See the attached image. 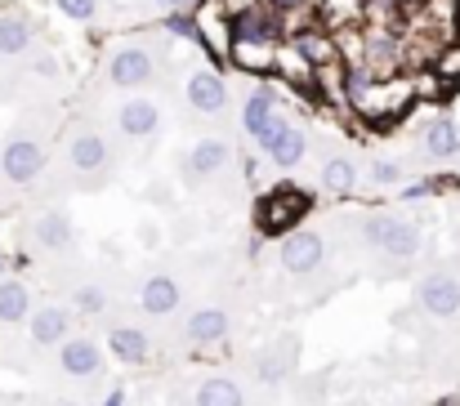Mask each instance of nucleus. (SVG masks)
Listing matches in <instances>:
<instances>
[{
  "label": "nucleus",
  "mask_w": 460,
  "mask_h": 406,
  "mask_svg": "<svg viewBox=\"0 0 460 406\" xmlns=\"http://www.w3.org/2000/svg\"><path fill=\"white\" fill-rule=\"evenodd\" d=\"M353 237H358V251L376 264V269L385 272V277H394V272H407L416 264V255H420V246H425V233H420V224L416 219H402V215H394V210H376V215H358V228H353Z\"/></svg>",
  "instance_id": "1"
},
{
  "label": "nucleus",
  "mask_w": 460,
  "mask_h": 406,
  "mask_svg": "<svg viewBox=\"0 0 460 406\" xmlns=\"http://www.w3.org/2000/svg\"><path fill=\"white\" fill-rule=\"evenodd\" d=\"M67 170H72L76 188H85V192L103 188V183L112 179V170H117V147H112V138L103 135L99 126H76V130L67 135Z\"/></svg>",
  "instance_id": "2"
},
{
  "label": "nucleus",
  "mask_w": 460,
  "mask_h": 406,
  "mask_svg": "<svg viewBox=\"0 0 460 406\" xmlns=\"http://www.w3.org/2000/svg\"><path fill=\"white\" fill-rule=\"evenodd\" d=\"M45 165H49V143L40 130H31V126H18L13 135L0 143V179L9 183V188H31L40 174H45Z\"/></svg>",
  "instance_id": "3"
},
{
  "label": "nucleus",
  "mask_w": 460,
  "mask_h": 406,
  "mask_svg": "<svg viewBox=\"0 0 460 406\" xmlns=\"http://www.w3.org/2000/svg\"><path fill=\"white\" fill-rule=\"evenodd\" d=\"M278 269L287 272L291 281H300V286L326 277V269H331V242H326V233L322 228H291L282 237V246H278Z\"/></svg>",
  "instance_id": "4"
},
{
  "label": "nucleus",
  "mask_w": 460,
  "mask_h": 406,
  "mask_svg": "<svg viewBox=\"0 0 460 406\" xmlns=\"http://www.w3.org/2000/svg\"><path fill=\"white\" fill-rule=\"evenodd\" d=\"M63 304L76 313V322H108L117 317V286L99 269H76L63 281Z\"/></svg>",
  "instance_id": "5"
},
{
  "label": "nucleus",
  "mask_w": 460,
  "mask_h": 406,
  "mask_svg": "<svg viewBox=\"0 0 460 406\" xmlns=\"http://www.w3.org/2000/svg\"><path fill=\"white\" fill-rule=\"evenodd\" d=\"M135 304L148 322H174L188 304V281L174 269H148L139 281H135Z\"/></svg>",
  "instance_id": "6"
},
{
  "label": "nucleus",
  "mask_w": 460,
  "mask_h": 406,
  "mask_svg": "<svg viewBox=\"0 0 460 406\" xmlns=\"http://www.w3.org/2000/svg\"><path fill=\"white\" fill-rule=\"evenodd\" d=\"M27 242L45 260H72V251H76V219H72V210L67 206H40L27 219Z\"/></svg>",
  "instance_id": "7"
},
{
  "label": "nucleus",
  "mask_w": 460,
  "mask_h": 406,
  "mask_svg": "<svg viewBox=\"0 0 460 406\" xmlns=\"http://www.w3.org/2000/svg\"><path fill=\"white\" fill-rule=\"evenodd\" d=\"M411 299H416V308L429 317V322H438V326H452L460 322V277L447 269H429L416 277V286H411Z\"/></svg>",
  "instance_id": "8"
},
{
  "label": "nucleus",
  "mask_w": 460,
  "mask_h": 406,
  "mask_svg": "<svg viewBox=\"0 0 460 406\" xmlns=\"http://www.w3.org/2000/svg\"><path fill=\"white\" fill-rule=\"evenodd\" d=\"M108 366V353H103V340L85 335V331H72L58 349H54V371L72 384H94Z\"/></svg>",
  "instance_id": "9"
},
{
  "label": "nucleus",
  "mask_w": 460,
  "mask_h": 406,
  "mask_svg": "<svg viewBox=\"0 0 460 406\" xmlns=\"http://www.w3.org/2000/svg\"><path fill=\"white\" fill-rule=\"evenodd\" d=\"M22 331H27V340H31L36 353H54L72 331H81V322H76V313L63 299H36V308L27 313Z\"/></svg>",
  "instance_id": "10"
},
{
  "label": "nucleus",
  "mask_w": 460,
  "mask_h": 406,
  "mask_svg": "<svg viewBox=\"0 0 460 406\" xmlns=\"http://www.w3.org/2000/svg\"><path fill=\"white\" fill-rule=\"evenodd\" d=\"M233 326H237L233 308H228V304H219V299H210V304H201V308H192V313L183 317L179 335H183V344H188V349H197V353H210V349L228 344Z\"/></svg>",
  "instance_id": "11"
},
{
  "label": "nucleus",
  "mask_w": 460,
  "mask_h": 406,
  "mask_svg": "<svg viewBox=\"0 0 460 406\" xmlns=\"http://www.w3.org/2000/svg\"><path fill=\"white\" fill-rule=\"evenodd\" d=\"M103 353H112L126 366H144L153 357V335L144 326L126 322V317H108V326H103Z\"/></svg>",
  "instance_id": "12"
},
{
  "label": "nucleus",
  "mask_w": 460,
  "mask_h": 406,
  "mask_svg": "<svg viewBox=\"0 0 460 406\" xmlns=\"http://www.w3.org/2000/svg\"><path fill=\"white\" fill-rule=\"evenodd\" d=\"M255 143L264 147V156H269L278 170H296V165L308 156V135L300 130V126H291L287 117H278V121L255 138Z\"/></svg>",
  "instance_id": "13"
},
{
  "label": "nucleus",
  "mask_w": 460,
  "mask_h": 406,
  "mask_svg": "<svg viewBox=\"0 0 460 406\" xmlns=\"http://www.w3.org/2000/svg\"><path fill=\"white\" fill-rule=\"evenodd\" d=\"M228 165H233V147H228L224 138H197V143L188 147V156H183V179H188L192 188H201L206 179L224 174Z\"/></svg>",
  "instance_id": "14"
},
{
  "label": "nucleus",
  "mask_w": 460,
  "mask_h": 406,
  "mask_svg": "<svg viewBox=\"0 0 460 406\" xmlns=\"http://www.w3.org/2000/svg\"><path fill=\"white\" fill-rule=\"evenodd\" d=\"M156 76V58L144 49V45H126L108 58V81L117 90H144Z\"/></svg>",
  "instance_id": "15"
},
{
  "label": "nucleus",
  "mask_w": 460,
  "mask_h": 406,
  "mask_svg": "<svg viewBox=\"0 0 460 406\" xmlns=\"http://www.w3.org/2000/svg\"><path fill=\"white\" fill-rule=\"evenodd\" d=\"M296 357H300V340H296V335L273 340V344L255 357V380H260L264 389H282V384L296 375Z\"/></svg>",
  "instance_id": "16"
},
{
  "label": "nucleus",
  "mask_w": 460,
  "mask_h": 406,
  "mask_svg": "<svg viewBox=\"0 0 460 406\" xmlns=\"http://www.w3.org/2000/svg\"><path fill=\"white\" fill-rule=\"evenodd\" d=\"M188 103H192V112H201V117H219L224 108H228V85H224V76L219 72H210V67H197L192 76H188Z\"/></svg>",
  "instance_id": "17"
},
{
  "label": "nucleus",
  "mask_w": 460,
  "mask_h": 406,
  "mask_svg": "<svg viewBox=\"0 0 460 406\" xmlns=\"http://www.w3.org/2000/svg\"><path fill=\"white\" fill-rule=\"evenodd\" d=\"M117 130H121V138H130V143L153 138L161 130V108H156L153 99H126L117 108Z\"/></svg>",
  "instance_id": "18"
},
{
  "label": "nucleus",
  "mask_w": 460,
  "mask_h": 406,
  "mask_svg": "<svg viewBox=\"0 0 460 406\" xmlns=\"http://www.w3.org/2000/svg\"><path fill=\"white\" fill-rule=\"evenodd\" d=\"M192 406H255V398L233 375H206L192 384Z\"/></svg>",
  "instance_id": "19"
},
{
  "label": "nucleus",
  "mask_w": 460,
  "mask_h": 406,
  "mask_svg": "<svg viewBox=\"0 0 460 406\" xmlns=\"http://www.w3.org/2000/svg\"><path fill=\"white\" fill-rule=\"evenodd\" d=\"M36 308V290L27 277H0V326H22Z\"/></svg>",
  "instance_id": "20"
},
{
  "label": "nucleus",
  "mask_w": 460,
  "mask_h": 406,
  "mask_svg": "<svg viewBox=\"0 0 460 406\" xmlns=\"http://www.w3.org/2000/svg\"><path fill=\"white\" fill-rule=\"evenodd\" d=\"M420 152H425L429 161H443V165L460 161V126L452 121V117L429 121V126L420 130Z\"/></svg>",
  "instance_id": "21"
},
{
  "label": "nucleus",
  "mask_w": 460,
  "mask_h": 406,
  "mask_svg": "<svg viewBox=\"0 0 460 406\" xmlns=\"http://www.w3.org/2000/svg\"><path fill=\"white\" fill-rule=\"evenodd\" d=\"M358 179H362V170H358V161L344 156V152H331V156L322 161V170H317V183H322L331 197H349V192L358 188Z\"/></svg>",
  "instance_id": "22"
},
{
  "label": "nucleus",
  "mask_w": 460,
  "mask_h": 406,
  "mask_svg": "<svg viewBox=\"0 0 460 406\" xmlns=\"http://www.w3.org/2000/svg\"><path fill=\"white\" fill-rule=\"evenodd\" d=\"M278 117H282V112H278V103H273V90H255V94L242 103V126H246L251 138H260Z\"/></svg>",
  "instance_id": "23"
},
{
  "label": "nucleus",
  "mask_w": 460,
  "mask_h": 406,
  "mask_svg": "<svg viewBox=\"0 0 460 406\" xmlns=\"http://www.w3.org/2000/svg\"><path fill=\"white\" fill-rule=\"evenodd\" d=\"M31 36L36 27L27 18H0V58H18L31 49Z\"/></svg>",
  "instance_id": "24"
},
{
  "label": "nucleus",
  "mask_w": 460,
  "mask_h": 406,
  "mask_svg": "<svg viewBox=\"0 0 460 406\" xmlns=\"http://www.w3.org/2000/svg\"><path fill=\"white\" fill-rule=\"evenodd\" d=\"M367 179H371L376 188H394V183L407 179V170H402L398 161H389V156H376V161L367 165Z\"/></svg>",
  "instance_id": "25"
},
{
  "label": "nucleus",
  "mask_w": 460,
  "mask_h": 406,
  "mask_svg": "<svg viewBox=\"0 0 460 406\" xmlns=\"http://www.w3.org/2000/svg\"><path fill=\"white\" fill-rule=\"evenodd\" d=\"M54 4H58V13L72 18V22H94V18H99V0H54Z\"/></svg>",
  "instance_id": "26"
},
{
  "label": "nucleus",
  "mask_w": 460,
  "mask_h": 406,
  "mask_svg": "<svg viewBox=\"0 0 460 406\" xmlns=\"http://www.w3.org/2000/svg\"><path fill=\"white\" fill-rule=\"evenodd\" d=\"M165 27H170V31H179V36H192V22H188V18H179V13H170V18H165Z\"/></svg>",
  "instance_id": "27"
},
{
  "label": "nucleus",
  "mask_w": 460,
  "mask_h": 406,
  "mask_svg": "<svg viewBox=\"0 0 460 406\" xmlns=\"http://www.w3.org/2000/svg\"><path fill=\"white\" fill-rule=\"evenodd\" d=\"M49 406H90V402L76 398V393H63V398H49Z\"/></svg>",
  "instance_id": "28"
},
{
  "label": "nucleus",
  "mask_w": 460,
  "mask_h": 406,
  "mask_svg": "<svg viewBox=\"0 0 460 406\" xmlns=\"http://www.w3.org/2000/svg\"><path fill=\"white\" fill-rule=\"evenodd\" d=\"M305 0H269V9H278V13H291V9H300Z\"/></svg>",
  "instance_id": "29"
},
{
  "label": "nucleus",
  "mask_w": 460,
  "mask_h": 406,
  "mask_svg": "<svg viewBox=\"0 0 460 406\" xmlns=\"http://www.w3.org/2000/svg\"><path fill=\"white\" fill-rule=\"evenodd\" d=\"M156 4H161V9H183L188 0H156Z\"/></svg>",
  "instance_id": "30"
}]
</instances>
